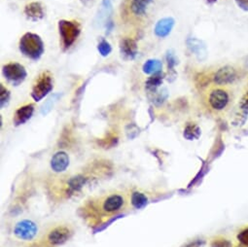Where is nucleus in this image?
Instances as JSON below:
<instances>
[{
	"label": "nucleus",
	"mask_w": 248,
	"mask_h": 247,
	"mask_svg": "<svg viewBox=\"0 0 248 247\" xmlns=\"http://www.w3.org/2000/svg\"><path fill=\"white\" fill-rule=\"evenodd\" d=\"M85 184V178L83 176H76L69 180L68 186L71 191H78L82 188V186Z\"/></svg>",
	"instance_id": "5701e85b"
},
{
	"label": "nucleus",
	"mask_w": 248,
	"mask_h": 247,
	"mask_svg": "<svg viewBox=\"0 0 248 247\" xmlns=\"http://www.w3.org/2000/svg\"><path fill=\"white\" fill-rule=\"evenodd\" d=\"M232 247H233V246H232ZM235 247H240V246H239V245H238V246H235Z\"/></svg>",
	"instance_id": "c756f323"
},
{
	"label": "nucleus",
	"mask_w": 248,
	"mask_h": 247,
	"mask_svg": "<svg viewBox=\"0 0 248 247\" xmlns=\"http://www.w3.org/2000/svg\"><path fill=\"white\" fill-rule=\"evenodd\" d=\"M72 234V231L67 226H58L47 234V242L50 245L58 246L65 243Z\"/></svg>",
	"instance_id": "0eeeda50"
},
{
	"label": "nucleus",
	"mask_w": 248,
	"mask_h": 247,
	"mask_svg": "<svg viewBox=\"0 0 248 247\" xmlns=\"http://www.w3.org/2000/svg\"><path fill=\"white\" fill-rule=\"evenodd\" d=\"M54 88L53 77L50 72H43L33 85L31 91V96L35 101L42 100Z\"/></svg>",
	"instance_id": "7ed1b4c3"
},
{
	"label": "nucleus",
	"mask_w": 248,
	"mask_h": 247,
	"mask_svg": "<svg viewBox=\"0 0 248 247\" xmlns=\"http://www.w3.org/2000/svg\"><path fill=\"white\" fill-rule=\"evenodd\" d=\"M24 13H25L26 17L28 18V20H30L31 22H38V21L42 20L45 16L44 7L38 1H34V2H31V3L27 4L25 7V10H24Z\"/></svg>",
	"instance_id": "9d476101"
},
{
	"label": "nucleus",
	"mask_w": 248,
	"mask_h": 247,
	"mask_svg": "<svg viewBox=\"0 0 248 247\" xmlns=\"http://www.w3.org/2000/svg\"><path fill=\"white\" fill-rule=\"evenodd\" d=\"M125 200L119 194H112L106 197L102 202V211L106 214H114L122 209Z\"/></svg>",
	"instance_id": "1a4fd4ad"
},
{
	"label": "nucleus",
	"mask_w": 248,
	"mask_h": 247,
	"mask_svg": "<svg viewBox=\"0 0 248 247\" xmlns=\"http://www.w3.org/2000/svg\"><path fill=\"white\" fill-rule=\"evenodd\" d=\"M210 247H232V244L227 238L217 237L211 241Z\"/></svg>",
	"instance_id": "393cba45"
},
{
	"label": "nucleus",
	"mask_w": 248,
	"mask_h": 247,
	"mask_svg": "<svg viewBox=\"0 0 248 247\" xmlns=\"http://www.w3.org/2000/svg\"><path fill=\"white\" fill-rule=\"evenodd\" d=\"M230 93L221 88L212 89L207 95V103L211 110L215 112L224 111L230 103Z\"/></svg>",
	"instance_id": "20e7f679"
},
{
	"label": "nucleus",
	"mask_w": 248,
	"mask_h": 247,
	"mask_svg": "<svg viewBox=\"0 0 248 247\" xmlns=\"http://www.w3.org/2000/svg\"><path fill=\"white\" fill-rule=\"evenodd\" d=\"M234 1L241 10L248 12V0H234Z\"/></svg>",
	"instance_id": "cd10ccee"
},
{
	"label": "nucleus",
	"mask_w": 248,
	"mask_h": 247,
	"mask_svg": "<svg viewBox=\"0 0 248 247\" xmlns=\"http://www.w3.org/2000/svg\"><path fill=\"white\" fill-rule=\"evenodd\" d=\"M69 166V157L65 152L56 153L51 160V168L56 172L64 171Z\"/></svg>",
	"instance_id": "4468645a"
},
{
	"label": "nucleus",
	"mask_w": 248,
	"mask_h": 247,
	"mask_svg": "<svg viewBox=\"0 0 248 247\" xmlns=\"http://www.w3.org/2000/svg\"><path fill=\"white\" fill-rule=\"evenodd\" d=\"M34 110H35V106H34V104H31V103L20 107L15 112V115L13 118L14 125L16 127L24 125V124H26L32 117Z\"/></svg>",
	"instance_id": "9b49d317"
},
{
	"label": "nucleus",
	"mask_w": 248,
	"mask_h": 247,
	"mask_svg": "<svg viewBox=\"0 0 248 247\" xmlns=\"http://www.w3.org/2000/svg\"><path fill=\"white\" fill-rule=\"evenodd\" d=\"M239 108L242 112L248 114V92L244 93L239 101Z\"/></svg>",
	"instance_id": "bb28decb"
},
{
	"label": "nucleus",
	"mask_w": 248,
	"mask_h": 247,
	"mask_svg": "<svg viewBox=\"0 0 248 247\" xmlns=\"http://www.w3.org/2000/svg\"><path fill=\"white\" fill-rule=\"evenodd\" d=\"M236 78V72L232 67L225 66L220 68L214 75V82L217 85H227L232 83Z\"/></svg>",
	"instance_id": "f8f14e48"
},
{
	"label": "nucleus",
	"mask_w": 248,
	"mask_h": 247,
	"mask_svg": "<svg viewBox=\"0 0 248 247\" xmlns=\"http://www.w3.org/2000/svg\"><path fill=\"white\" fill-rule=\"evenodd\" d=\"M174 25H175V21L173 18L168 17V18L161 19L160 21H158L154 29L156 36L160 38L167 37L171 32Z\"/></svg>",
	"instance_id": "ddd939ff"
},
{
	"label": "nucleus",
	"mask_w": 248,
	"mask_h": 247,
	"mask_svg": "<svg viewBox=\"0 0 248 247\" xmlns=\"http://www.w3.org/2000/svg\"><path fill=\"white\" fill-rule=\"evenodd\" d=\"M10 96L11 93L9 90H7L2 84L0 85V106H1V108H4L8 105L10 101Z\"/></svg>",
	"instance_id": "4be33fe9"
},
{
	"label": "nucleus",
	"mask_w": 248,
	"mask_h": 247,
	"mask_svg": "<svg viewBox=\"0 0 248 247\" xmlns=\"http://www.w3.org/2000/svg\"><path fill=\"white\" fill-rule=\"evenodd\" d=\"M163 63L159 60H148L142 66V70L145 74H155L162 71Z\"/></svg>",
	"instance_id": "a211bd4d"
},
{
	"label": "nucleus",
	"mask_w": 248,
	"mask_h": 247,
	"mask_svg": "<svg viewBox=\"0 0 248 247\" xmlns=\"http://www.w3.org/2000/svg\"><path fill=\"white\" fill-rule=\"evenodd\" d=\"M236 238L240 247H248V227L242 229L237 233Z\"/></svg>",
	"instance_id": "b1692460"
},
{
	"label": "nucleus",
	"mask_w": 248,
	"mask_h": 247,
	"mask_svg": "<svg viewBox=\"0 0 248 247\" xmlns=\"http://www.w3.org/2000/svg\"><path fill=\"white\" fill-rule=\"evenodd\" d=\"M120 54L125 61H134L139 54V46L135 39L124 37L120 41Z\"/></svg>",
	"instance_id": "6e6552de"
},
{
	"label": "nucleus",
	"mask_w": 248,
	"mask_h": 247,
	"mask_svg": "<svg viewBox=\"0 0 248 247\" xmlns=\"http://www.w3.org/2000/svg\"><path fill=\"white\" fill-rule=\"evenodd\" d=\"M187 44H188V47L191 49V51L196 53V55H198V56H200L202 54L205 55L204 47L202 46V42L201 41H199L197 39H189L187 41Z\"/></svg>",
	"instance_id": "aec40b11"
},
{
	"label": "nucleus",
	"mask_w": 248,
	"mask_h": 247,
	"mask_svg": "<svg viewBox=\"0 0 248 247\" xmlns=\"http://www.w3.org/2000/svg\"><path fill=\"white\" fill-rule=\"evenodd\" d=\"M97 51L102 57H107L112 52V47L107 40H105L104 38H101L99 43L97 44Z\"/></svg>",
	"instance_id": "412c9836"
},
{
	"label": "nucleus",
	"mask_w": 248,
	"mask_h": 247,
	"mask_svg": "<svg viewBox=\"0 0 248 247\" xmlns=\"http://www.w3.org/2000/svg\"><path fill=\"white\" fill-rule=\"evenodd\" d=\"M165 78V73L163 71H160L158 73L153 74L151 77H149L145 83L146 90L150 93H156L157 89L163 84Z\"/></svg>",
	"instance_id": "2eb2a0df"
},
{
	"label": "nucleus",
	"mask_w": 248,
	"mask_h": 247,
	"mask_svg": "<svg viewBox=\"0 0 248 247\" xmlns=\"http://www.w3.org/2000/svg\"><path fill=\"white\" fill-rule=\"evenodd\" d=\"M167 62H168V67L170 71H174V67L175 65L178 63L177 58L174 55V53L172 51H169L167 53Z\"/></svg>",
	"instance_id": "a878e982"
},
{
	"label": "nucleus",
	"mask_w": 248,
	"mask_h": 247,
	"mask_svg": "<svg viewBox=\"0 0 248 247\" xmlns=\"http://www.w3.org/2000/svg\"><path fill=\"white\" fill-rule=\"evenodd\" d=\"M131 201H132V204L134 205L135 208L141 209L144 206H146L148 199H147V197L144 194L140 193V192H135L132 195Z\"/></svg>",
	"instance_id": "6ab92c4d"
},
{
	"label": "nucleus",
	"mask_w": 248,
	"mask_h": 247,
	"mask_svg": "<svg viewBox=\"0 0 248 247\" xmlns=\"http://www.w3.org/2000/svg\"><path fill=\"white\" fill-rule=\"evenodd\" d=\"M38 228L36 224L31 220H23L19 222L14 229L15 235L23 240H31L37 234Z\"/></svg>",
	"instance_id": "423d86ee"
},
{
	"label": "nucleus",
	"mask_w": 248,
	"mask_h": 247,
	"mask_svg": "<svg viewBox=\"0 0 248 247\" xmlns=\"http://www.w3.org/2000/svg\"><path fill=\"white\" fill-rule=\"evenodd\" d=\"M2 74L4 78L13 86L21 85L28 76L25 66L18 62H10L3 65Z\"/></svg>",
	"instance_id": "39448f33"
},
{
	"label": "nucleus",
	"mask_w": 248,
	"mask_h": 247,
	"mask_svg": "<svg viewBox=\"0 0 248 247\" xmlns=\"http://www.w3.org/2000/svg\"><path fill=\"white\" fill-rule=\"evenodd\" d=\"M153 0H132L131 11L134 15L140 17L143 16L147 10L149 4L152 3Z\"/></svg>",
	"instance_id": "dca6fc26"
},
{
	"label": "nucleus",
	"mask_w": 248,
	"mask_h": 247,
	"mask_svg": "<svg viewBox=\"0 0 248 247\" xmlns=\"http://www.w3.org/2000/svg\"><path fill=\"white\" fill-rule=\"evenodd\" d=\"M205 1L208 3V4H213V3H215L217 0H205Z\"/></svg>",
	"instance_id": "c85d7f7f"
},
{
	"label": "nucleus",
	"mask_w": 248,
	"mask_h": 247,
	"mask_svg": "<svg viewBox=\"0 0 248 247\" xmlns=\"http://www.w3.org/2000/svg\"><path fill=\"white\" fill-rule=\"evenodd\" d=\"M20 52L27 58L32 61L41 59L45 52V47L41 37L32 32H27L20 40Z\"/></svg>",
	"instance_id": "f257e3e1"
},
{
	"label": "nucleus",
	"mask_w": 248,
	"mask_h": 247,
	"mask_svg": "<svg viewBox=\"0 0 248 247\" xmlns=\"http://www.w3.org/2000/svg\"><path fill=\"white\" fill-rule=\"evenodd\" d=\"M202 135L201 128L195 123H188L183 133V137L187 140H196L199 139V138Z\"/></svg>",
	"instance_id": "f3484780"
},
{
	"label": "nucleus",
	"mask_w": 248,
	"mask_h": 247,
	"mask_svg": "<svg viewBox=\"0 0 248 247\" xmlns=\"http://www.w3.org/2000/svg\"><path fill=\"white\" fill-rule=\"evenodd\" d=\"M59 32L63 50H68L77 40L81 33V27L78 22L61 20L59 22Z\"/></svg>",
	"instance_id": "f03ea898"
}]
</instances>
